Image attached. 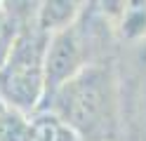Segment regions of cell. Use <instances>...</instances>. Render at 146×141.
I'll list each match as a JSON object with an SVG mask.
<instances>
[{
	"mask_svg": "<svg viewBox=\"0 0 146 141\" xmlns=\"http://www.w3.org/2000/svg\"><path fill=\"white\" fill-rule=\"evenodd\" d=\"M0 106H3V103H0Z\"/></svg>",
	"mask_w": 146,
	"mask_h": 141,
	"instance_id": "ba28073f",
	"label": "cell"
},
{
	"mask_svg": "<svg viewBox=\"0 0 146 141\" xmlns=\"http://www.w3.org/2000/svg\"><path fill=\"white\" fill-rule=\"evenodd\" d=\"M83 7H85L83 3H73V0H47L35 12V26L45 35L61 33L83 17L85 12Z\"/></svg>",
	"mask_w": 146,
	"mask_h": 141,
	"instance_id": "277c9868",
	"label": "cell"
},
{
	"mask_svg": "<svg viewBox=\"0 0 146 141\" xmlns=\"http://www.w3.org/2000/svg\"><path fill=\"white\" fill-rule=\"evenodd\" d=\"M31 127L33 141H83L59 115H54L47 108H40L31 115Z\"/></svg>",
	"mask_w": 146,
	"mask_h": 141,
	"instance_id": "5b68a950",
	"label": "cell"
},
{
	"mask_svg": "<svg viewBox=\"0 0 146 141\" xmlns=\"http://www.w3.org/2000/svg\"><path fill=\"white\" fill-rule=\"evenodd\" d=\"M5 7L7 5L0 3V66L5 64L7 54L12 52L17 38H19V33L24 31V26L17 21V17L10 12V9H5Z\"/></svg>",
	"mask_w": 146,
	"mask_h": 141,
	"instance_id": "52a82bcc",
	"label": "cell"
},
{
	"mask_svg": "<svg viewBox=\"0 0 146 141\" xmlns=\"http://www.w3.org/2000/svg\"><path fill=\"white\" fill-rule=\"evenodd\" d=\"M83 141H111L115 134V87L111 73L90 64L45 103Z\"/></svg>",
	"mask_w": 146,
	"mask_h": 141,
	"instance_id": "6da1fadb",
	"label": "cell"
},
{
	"mask_svg": "<svg viewBox=\"0 0 146 141\" xmlns=\"http://www.w3.org/2000/svg\"><path fill=\"white\" fill-rule=\"evenodd\" d=\"M87 40L80 31V19L71 28L61 33L50 35L47 42V54H45V101L47 103L54 92L61 85H66L71 78H76L80 71L87 68Z\"/></svg>",
	"mask_w": 146,
	"mask_h": 141,
	"instance_id": "3957f363",
	"label": "cell"
},
{
	"mask_svg": "<svg viewBox=\"0 0 146 141\" xmlns=\"http://www.w3.org/2000/svg\"><path fill=\"white\" fill-rule=\"evenodd\" d=\"M50 35L38 26H24L12 52L0 66V103L24 115L38 113L45 101V54Z\"/></svg>",
	"mask_w": 146,
	"mask_h": 141,
	"instance_id": "7a4b0ae2",
	"label": "cell"
},
{
	"mask_svg": "<svg viewBox=\"0 0 146 141\" xmlns=\"http://www.w3.org/2000/svg\"><path fill=\"white\" fill-rule=\"evenodd\" d=\"M0 141H33L31 118L14 108L0 106Z\"/></svg>",
	"mask_w": 146,
	"mask_h": 141,
	"instance_id": "8992f818",
	"label": "cell"
}]
</instances>
